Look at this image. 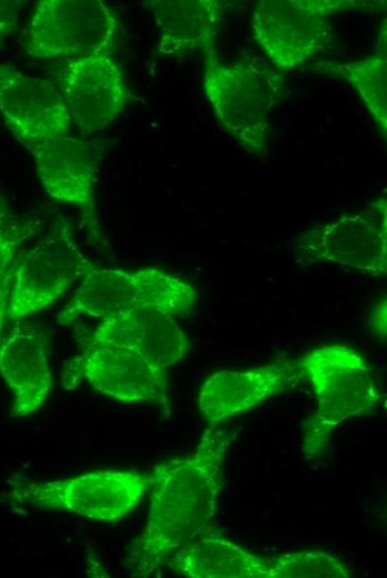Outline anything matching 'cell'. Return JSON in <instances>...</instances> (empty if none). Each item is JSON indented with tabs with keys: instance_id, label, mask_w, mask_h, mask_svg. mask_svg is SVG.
Listing matches in <instances>:
<instances>
[{
	"instance_id": "603a6c76",
	"label": "cell",
	"mask_w": 387,
	"mask_h": 578,
	"mask_svg": "<svg viewBox=\"0 0 387 578\" xmlns=\"http://www.w3.org/2000/svg\"><path fill=\"white\" fill-rule=\"evenodd\" d=\"M371 326L376 336L383 342H385L387 335V303L385 297L380 299L374 307L371 316Z\"/></svg>"
},
{
	"instance_id": "52a82bcc",
	"label": "cell",
	"mask_w": 387,
	"mask_h": 578,
	"mask_svg": "<svg viewBox=\"0 0 387 578\" xmlns=\"http://www.w3.org/2000/svg\"><path fill=\"white\" fill-rule=\"evenodd\" d=\"M150 486V475L133 470H97L61 480H17L12 484V496L39 509L66 510L115 522L136 507Z\"/></svg>"
},
{
	"instance_id": "7c38bea8",
	"label": "cell",
	"mask_w": 387,
	"mask_h": 578,
	"mask_svg": "<svg viewBox=\"0 0 387 578\" xmlns=\"http://www.w3.org/2000/svg\"><path fill=\"white\" fill-rule=\"evenodd\" d=\"M57 80L72 123L85 134L105 129L131 99L121 69L108 53L70 60Z\"/></svg>"
},
{
	"instance_id": "3957f363",
	"label": "cell",
	"mask_w": 387,
	"mask_h": 578,
	"mask_svg": "<svg viewBox=\"0 0 387 578\" xmlns=\"http://www.w3.org/2000/svg\"><path fill=\"white\" fill-rule=\"evenodd\" d=\"M299 362L317 399L316 410L304 423L302 451L306 459H316L325 452L340 423L375 411L381 392L371 368L350 347L316 348Z\"/></svg>"
},
{
	"instance_id": "44dd1931",
	"label": "cell",
	"mask_w": 387,
	"mask_h": 578,
	"mask_svg": "<svg viewBox=\"0 0 387 578\" xmlns=\"http://www.w3.org/2000/svg\"><path fill=\"white\" fill-rule=\"evenodd\" d=\"M31 233L30 225L16 219L7 200L0 197V279L13 263L22 242Z\"/></svg>"
},
{
	"instance_id": "5b68a950",
	"label": "cell",
	"mask_w": 387,
	"mask_h": 578,
	"mask_svg": "<svg viewBox=\"0 0 387 578\" xmlns=\"http://www.w3.org/2000/svg\"><path fill=\"white\" fill-rule=\"evenodd\" d=\"M385 8L386 1L259 0L252 4L251 29L269 61L277 69L289 71L326 48L331 14Z\"/></svg>"
},
{
	"instance_id": "ac0fdd59",
	"label": "cell",
	"mask_w": 387,
	"mask_h": 578,
	"mask_svg": "<svg viewBox=\"0 0 387 578\" xmlns=\"http://www.w3.org/2000/svg\"><path fill=\"white\" fill-rule=\"evenodd\" d=\"M189 578H268L267 557L256 555L208 525L166 561Z\"/></svg>"
},
{
	"instance_id": "8fae6325",
	"label": "cell",
	"mask_w": 387,
	"mask_h": 578,
	"mask_svg": "<svg viewBox=\"0 0 387 578\" xmlns=\"http://www.w3.org/2000/svg\"><path fill=\"white\" fill-rule=\"evenodd\" d=\"M26 149L34 160L44 191L53 199L78 207L92 241L103 243L95 199L97 148L89 141L63 134L40 140Z\"/></svg>"
},
{
	"instance_id": "8992f818",
	"label": "cell",
	"mask_w": 387,
	"mask_h": 578,
	"mask_svg": "<svg viewBox=\"0 0 387 578\" xmlns=\"http://www.w3.org/2000/svg\"><path fill=\"white\" fill-rule=\"evenodd\" d=\"M119 22L100 0H41L22 34L26 52L39 59L110 53Z\"/></svg>"
},
{
	"instance_id": "cb8c5ba5",
	"label": "cell",
	"mask_w": 387,
	"mask_h": 578,
	"mask_svg": "<svg viewBox=\"0 0 387 578\" xmlns=\"http://www.w3.org/2000/svg\"><path fill=\"white\" fill-rule=\"evenodd\" d=\"M14 267L16 263H12L11 267L3 275V277L0 279V343L2 340V325L6 318L8 299L13 281Z\"/></svg>"
},
{
	"instance_id": "6da1fadb",
	"label": "cell",
	"mask_w": 387,
	"mask_h": 578,
	"mask_svg": "<svg viewBox=\"0 0 387 578\" xmlns=\"http://www.w3.org/2000/svg\"><path fill=\"white\" fill-rule=\"evenodd\" d=\"M236 436L209 427L192 455L153 468L146 526L126 558L133 576L159 574L178 548L210 525L222 486L224 460Z\"/></svg>"
},
{
	"instance_id": "9a60e30c",
	"label": "cell",
	"mask_w": 387,
	"mask_h": 578,
	"mask_svg": "<svg viewBox=\"0 0 387 578\" xmlns=\"http://www.w3.org/2000/svg\"><path fill=\"white\" fill-rule=\"evenodd\" d=\"M96 345L128 348L165 370L182 360L190 349L189 340L173 316L152 308L101 319L86 347Z\"/></svg>"
},
{
	"instance_id": "e0dca14e",
	"label": "cell",
	"mask_w": 387,
	"mask_h": 578,
	"mask_svg": "<svg viewBox=\"0 0 387 578\" xmlns=\"http://www.w3.org/2000/svg\"><path fill=\"white\" fill-rule=\"evenodd\" d=\"M158 28V57H182L215 46L227 3L221 0H149Z\"/></svg>"
},
{
	"instance_id": "9c48e42d",
	"label": "cell",
	"mask_w": 387,
	"mask_h": 578,
	"mask_svg": "<svg viewBox=\"0 0 387 578\" xmlns=\"http://www.w3.org/2000/svg\"><path fill=\"white\" fill-rule=\"evenodd\" d=\"M297 251L309 262L343 266L377 277L387 270V202L365 208L306 230Z\"/></svg>"
},
{
	"instance_id": "5bb4252c",
	"label": "cell",
	"mask_w": 387,
	"mask_h": 578,
	"mask_svg": "<svg viewBox=\"0 0 387 578\" xmlns=\"http://www.w3.org/2000/svg\"><path fill=\"white\" fill-rule=\"evenodd\" d=\"M299 361L279 360L259 368L210 375L198 396V409L210 427L292 387L302 377Z\"/></svg>"
},
{
	"instance_id": "7402d4cb",
	"label": "cell",
	"mask_w": 387,
	"mask_h": 578,
	"mask_svg": "<svg viewBox=\"0 0 387 578\" xmlns=\"http://www.w3.org/2000/svg\"><path fill=\"white\" fill-rule=\"evenodd\" d=\"M23 1L0 0V44L16 32Z\"/></svg>"
},
{
	"instance_id": "277c9868",
	"label": "cell",
	"mask_w": 387,
	"mask_h": 578,
	"mask_svg": "<svg viewBox=\"0 0 387 578\" xmlns=\"http://www.w3.org/2000/svg\"><path fill=\"white\" fill-rule=\"evenodd\" d=\"M196 300V290L189 282L163 270H121L93 266L58 313L57 321L67 325L80 317L103 319L143 308L185 316L195 307Z\"/></svg>"
},
{
	"instance_id": "ffe728a7",
	"label": "cell",
	"mask_w": 387,
	"mask_h": 578,
	"mask_svg": "<svg viewBox=\"0 0 387 578\" xmlns=\"http://www.w3.org/2000/svg\"><path fill=\"white\" fill-rule=\"evenodd\" d=\"M268 578H348L350 572L322 550H300L267 557Z\"/></svg>"
},
{
	"instance_id": "2e32d148",
	"label": "cell",
	"mask_w": 387,
	"mask_h": 578,
	"mask_svg": "<svg viewBox=\"0 0 387 578\" xmlns=\"http://www.w3.org/2000/svg\"><path fill=\"white\" fill-rule=\"evenodd\" d=\"M0 373L13 392L11 416L36 412L52 387L48 342L42 331L19 325L0 343Z\"/></svg>"
},
{
	"instance_id": "d6986e66",
	"label": "cell",
	"mask_w": 387,
	"mask_h": 578,
	"mask_svg": "<svg viewBox=\"0 0 387 578\" xmlns=\"http://www.w3.org/2000/svg\"><path fill=\"white\" fill-rule=\"evenodd\" d=\"M387 37L380 24L375 53L350 62L320 61L312 70L349 82L357 91L380 133L387 132Z\"/></svg>"
},
{
	"instance_id": "30bf717a",
	"label": "cell",
	"mask_w": 387,
	"mask_h": 578,
	"mask_svg": "<svg viewBox=\"0 0 387 578\" xmlns=\"http://www.w3.org/2000/svg\"><path fill=\"white\" fill-rule=\"evenodd\" d=\"M81 377L102 395L122 402L157 403L165 417L171 413L167 370L128 348L85 347L62 375L64 388H72Z\"/></svg>"
},
{
	"instance_id": "4fadbf2b",
	"label": "cell",
	"mask_w": 387,
	"mask_h": 578,
	"mask_svg": "<svg viewBox=\"0 0 387 578\" xmlns=\"http://www.w3.org/2000/svg\"><path fill=\"white\" fill-rule=\"evenodd\" d=\"M0 113L24 147L69 134L72 124L59 89L49 80L32 78L10 64H0Z\"/></svg>"
},
{
	"instance_id": "ba28073f",
	"label": "cell",
	"mask_w": 387,
	"mask_h": 578,
	"mask_svg": "<svg viewBox=\"0 0 387 578\" xmlns=\"http://www.w3.org/2000/svg\"><path fill=\"white\" fill-rule=\"evenodd\" d=\"M93 266L76 241L72 226L56 220L16 263L6 317L17 320L42 310Z\"/></svg>"
},
{
	"instance_id": "7a4b0ae2",
	"label": "cell",
	"mask_w": 387,
	"mask_h": 578,
	"mask_svg": "<svg viewBox=\"0 0 387 578\" xmlns=\"http://www.w3.org/2000/svg\"><path fill=\"white\" fill-rule=\"evenodd\" d=\"M204 53L202 86L217 122L248 153L268 155L271 116L285 92L281 74L256 56L227 63L215 46Z\"/></svg>"
}]
</instances>
